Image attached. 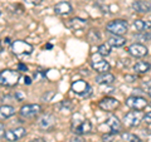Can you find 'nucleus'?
Here are the masks:
<instances>
[{
  "instance_id": "f257e3e1",
  "label": "nucleus",
  "mask_w": 151,
  "mask_h": 142,
  "mask_svg": "<svg viewBox=\"0 0 151 142\" xmlns=\"http://www.w3.org/2000/svg\"><path fill=\"white\" fill-rule=\"evenodd\" d=\"M19 79H20V73L19 70L14 69H3L0 70V86L3 87H14L17 86Z\"/></svg>"
},
{
  "instance_id": "f03ea898",
  "label": "nucleus",
  "mask_w": 151,
  "mask_h": 142,
  "mask_svg": "<svg viewBox=\"0 0 151 142\" xmlns=\"http://www.w3.org/2000/svg\"><path fill=\"white\" fill-rule=\"evenodd\" d=\"M106 30L111 33L112 35H124L129 30V24H127V20L116 19V20H111L110 23H107Z\"/></svg>"
},
{
  "instance_id": "7ed1b4c3",
  "label": "nucleus",
  "mask_w": 151,
  "mask_h": 142,
  "mask_svg": "<svg viewBox=\"0 0 151 142\" xmlns=\"http://www.w3.org/2000/svg\"><path fill=\"white\" fill-rule=\"evenodd\" d=\"M144 115L145 112L141 110H132L130 112H127L124 117V125L127 127H139L140 123L144 121Z\"/></svg>"
},
{
  "instance_id": "20e7f679",
  "label": "nucleus",
  "mask_w": 151,
  "mask_h": 142,
  "mask_svg": "<svg viewBox=\"0 0 151 142\" xmlns=\"http://www.w3.org/2000/svg\"><path fill=\"white\" fill-rule=\"evenodd\" d=\"M70 89L72 92L76 93L77 96H81L83 98H88L91 97L92 94V87L83 79H78V80H74L70 86Z\"/></svg>"
},
{
  "instance_id": "39448f33",
  "label": "nucleus",
  "mask_w": 151,
  "mask_h": 142,
  "mask_svg": "<svg viewBox=\"0 0 151 142\" xmlns=\"http://www.w3.org/2000/svg\"><path fill=\"white\" fill-rule=\"evenodd\" d=\"M33 50L34 47L25 40H14L12 43V52L15 55H29Z\"/></svg>"
},
{
  "instance_id": "423d86ee",
  "label": "nucleus",
  "mask_w": 151,
  "mask_h": 142,
  "mask_svg": "<svg viewBox=\"0 0 151 142\" xmlns=\"http://www.w3.org/2000/svg\"><path fill=\"white\" fill-rule=\"evenodd\" d=\"M42 112V106L38 103H30V105L22 106V108L19 110V115L23 118H35L37 116H39Z\"/></svg>"
},
{
  "instance_id": "0eeeda50",
  "label": "nucleus",
  "mask_w": 151,
  "mask_h": 142,
  "mask_svg": "<svg viewBox=\"0 0 151 142\" xmlns=\"http://www.w3.org/2000/svg\"><path fill=\"white\" fill-rule=\"evenodd\" d=\"M126 106L131 108V110H145L149 106V102L146 101V98L141 96H130L126 98Z\"/></svg>"
},
{
  "instance_id": "6e6552de",
  "label": "nucleus",
  "mask_w": 151,
  "mask_h": 142,
  "mask_svg": "<svg viewBox=\"0 0 151 142\" xmlns=\"http://www.w3.org/2000/svg\"><path fill=\"white\" fill-rule=\"evenodd\" d=\"M38 127L45 132L53 131L55 127V117L53 115H50V113H45L38 121Z\"/></svg>"
},
{
  "instance_id": "1a4fd4ad",
  "label": "nucleus",
  "mask_w": 151,
  "mask_h": 142,
  "mask_svg": "<svg viewBox=\"0 0 151 142\" xmlns=\"http://www.w3.org/2000/svg\"><path fill=\"white\" fill-rule=\"evenodd\" d=\"M25 136H27V130L24 127H15V128L8 130V131H5V135H4L5 140L9 142H17Z\"/></svg>"
},
{
  "instance_id": "9d476101",
  "label": "nucleus",
  "mask_w": 151,
  "mask_h": 142,
  "mask_svg": "<svg viewBox=\"0 0 151 142\" xmlns=\"http://www.w3.org/2000/svg\"><path fill=\"white\" fill-rule=\"evenodd\" d=\"M98 107L105 112H112L120 107V101L113 97H105L98 102Z\"/></svg>"
},
{
  "instance_id": "9b49d317",
  "label": "nucleus",
  "mask_w": 151,
  "mask_h": 142,
  "mask_svg": "<svg viewBox=\"0 0 151 142\" xmlns=\"http://www.w3.org/2000/svg\"><path fill=\"white\" fill-rule=\"evenodd\" d=\"M72 131L76 135H79V136H84V135L91 133V131H92L91 121L82 120L81 122H78V123H73L72 125Z\"/></svg>"
},
{
  "instance_id": "f8f14e48",
  "label": "nucleus",
  "mask_w": 151,
  "mask_h": 142,
  "mask_svg": "<svg viewBox=\"0 0 151 142\" xmlns=\"http://www.w3.org/2000/svg\"><path fill=\"white\" fill-rule=\"evenodd\" d=\"M127 52H129V54L135 57V58H144V57H146L149 54V50L147 48L141 44V43H134L131 44L129 48H127Z\"/></svg>"
},
{
  "instance_id": "ddd939ff",
  "label": "nucleus",
  "mask_w": 151,
  "mask_h": 142,
  "mask_svg": "<svg viewBox=\"0 0 151 142\" xmlns=\"http://www.w3.org/2000/svg\"><path fill=\"white\" fill-rule=\"evenodd\" d=\"M73 11V6L69 1H59L54 5V13L57 15H68Z\"/></svg>"
},
{
  "instance_id": "4468645a",
  "label": "nucleus",
  "mask_w": 151,
  "mask_h": 142,
  "mask_svg": "<svg viewBox=\"0 0 151 142\" xmlns=\"http://www.w3.org/2000/svg\"><path fill=\"white\" fill-rule=\"evenodd\" d=\"M106 125L110 127V130H111L112 133L117 135V133H120V132H121V127H122L121 121L119 120V117L115 116V115H111L110 117L107 118Z\"/></svg>"
},
{
  "instance_id": "2eb2a0df",
  "label": "nucleus",
  "mask_w": 151,
  "mask_h": 142,
  "mask_svg": "<svg viewBox=\"0 0 151 142\" xmlns=\"http://www.w3.org/2000/svg\"><path fill=\"white\" fill-rule=\"evenodd\" d=\"M87 20L86 19H82V18H72L69 19L68 22H65V27L69 28L72 30H79V29H83L84 27L87 25Z\"/></svg>"
},
{
  "instance_id": "dca6fc26",
  "label": "nucleus",
  "mask_w": 151,
  "mask_h": 142,
  "mask_svg": "<svg viewBox=\"0 0 151 142\" xmlns=\"http://www.w3.org/2000/svg\"><path fill=\"white\" fill-rule=\"evenodd\" d=\"M92 68L98 73H107L111 69V65L107 60L103 59H96L92 62Z\"/></svg>"
},
{
  "instance_id": "f3484780",
  "label": "nucleus",
  "mask_w": 151,
  "mask_h": 142,
  "mask_svg": "<svg viewBox=\"0 0 151 142\" xmlns=\"http://www.w3.org/2000/svg\"><path fill=\"white\" fill-rule=\"evenodd\" d=\"M132 9L136 13L146 14L151 10V5H150V3L145 1V0H136V1L132 3Z\"/></svg>"
},
{
  "instance_id": "a211bd4d",
  "label": "nucleus",
  "mask_w": 151,
  "mask_h": 142,
  "mask_svg": "<svg viewBox=\"0 0 151 142\" xmlns=\"http://www.w3.org/2000/svg\"><path fill=\"white\" fill-rule=\"evenodd\" d=\"M115 79H116L115 75H113L112 73H110V72H107V73H100L94 80H96V83H98V84L108 86V84H112L113 82H115Z\"/></svg>"
},
{
  "instance_id": "6ab92c4d",
  "label": "nucleus",
  "mask_w": 151,
  "mask_h": 142,
  "mask_svg": "<svg viewBox=\"0 0 151 142\" xmlns=\"http://www.w3.org/2000/svg\"><path fill=\"white\" fill-rule=\"evenodd\" d=\"M15 108L9 105H3L0 106V120H8V118L13 117L15 115Z\"/></svg>"
},
{
  "instance_id": "aec40b11",
  "label": "nucleus",
  "mask_w": 151,
  "mask_h": 142,
  "mask_svg": "<svg viewBox=\"0 0 151 142\" xmlns=\"http://www.w3.org/2000/svg\"><path fill=\"white\" fill-rule=\"evenodd\" d=\"M134 28L137 33L149 32L151 29V22L150 20H142V19H137V20L134 22Z\"/></svg>"
},
{
  "instance_id": "412c9836",
  "label": "nucleus",
  "mask_w": 151,
  "mask_h": 142,
  "mask_svg": "<svg viewBox=\"0 0 151 142\" xmlns=\"http://www.w3.org/2000/svg\"><path fill=\"white\" fill-rule=\"evenodd\" d=\"M107 44L115 47V48H120V47H124L126 44V38L122 35H111L107 40Z\"/></svg>"
},
{
  "instance_id": "4be33fe9",
  "label": "nucleus",
  "mask_w": 151,
  "mask_h": 142,
  "mask_svg": "<svg viewBox=\"0 0 151 142\" xmlns=\"http://www.w3.org/2000/svg\"><path fill=\"white\" fill-rule=\"evenodd\" d=\"M151 69V65L147 62H144V60H139L134 64V72L137 74H145L147 73L149 70Z\"/></svg>"
},
{
  "instance_id": "5701e85b",
  "label": "nucleus",
  "mask_w": 151,
  "mask_h": 142,
  "mask_svg": "<svg viewBox=\"0 0 151 142\" xmlns=\"http://www.w3.org/2000/svg\"><path fill=\"white\" fill-rule=\"evenodd\" d=\"M121 140L125 141V142H141L140 137L136 136L135 133H131V132H122Z\"/></svg>"
},
{
  "instance_id": "b1692460",
  "label": "nucleus",
  "mask_w": 151,
  "mask_h": 142,
  "mask_svg": "<svg viewBox=\"0 0 151 142\" xmlns=\"http://www.w3.org/2000/svg\"><path fill=\"white\" fill-rule=\"evenodd\" d=\"M134 38L137 42H140L141 44H142L144 42L151 40V33H149V32H140V33H137V34H135Z\"/></svg>"
},
{
  "instance_id": "393cba45",
  "label": "nucleus",
  "mask_w": 151,
  "mask_h": 142,
  "mask_svg": "<svg viewBox=\"0 0 151 142\" xmlns=\"http://www.w3.org/2000/svg\"><path fill=\"white\" fill-rule=\"evenodd\" d=\"M98 54L101 57H107L111 54V45L108 44H100L98 45Z\"/></svg>"
},
{
  "instance_id": "a878e982",
  "label": "nucleus",
  "mask_w": 151,
  "mask_h": 142,
  "mask_svg": "<svg viewBox=\"0 0 151 142\" xmlns=\"http://www.w3.org/2000/svg\"><path fill=\"white\" fill-rule=\"evenodd\" d=\"M100 38H101L100 33H98L97 30H94V29H91L87 33V39L91 42V43H96V42L100 40Z\"/></svg>"
},
{
  "instance_id": "bb28decb",
  "label": "nucleus",
  "mask_w": 151,
  "mask_h": 142,
  "mask_svg": "<svg viewBox=\"0 0 151 142\" xmlns=\"http://www.w3.org/2000/svg\"><path fill=\"white\" fill-rule=\"evenodd\" d=\"M115 137H116L115 133H112V132H107V133H103L101 136V141L102 142H113L115 141Z\"/></svg>"
},
{
  "instance_id": "cd10ccee",
  "label": "nucleus",
  "mask_w": 151,
  "mask_h": 142,
  "mask_svg": "<svg viewBox=\"0 0 151 142\" xmlns=\"http://www.w3.org/2000/svg\"><path fill=\"white\" fill-rule=\"evenodd\" d=\"M150 111H146L145 115H144V122H146V123H151V107L149 106Z\"/></svg>"
},
{
  "instance_id": "c85d7f7f",
  "label": "nucleus",
  "mask_w": 151,
  "mask_h": 142,
  "mask_svg": "<svg viewBox=\"0 0 151 142\" xmlns=\"http://www.w3.org/2000/svg\"><path fill=\"white\" fill-rule=\"evenodd\" d=\"M25 3L30 4V5H40L42 3H43V0H25Z\"/></svg>"
},
{
  "instance_id": "c756f323",
  "label": "nucleus",
  "mask_w": 151,
  "mask_h": 142,
  "mask_svg": "<svg viewBox=\"0 0 151 142\" xmlns=\"http://www.w3.org/2000/svg\"><path fill=\"white\" fill-rule=\"evenodd\" d=\"M70 142H86L83 138H82V136H79V135H76L73 136L72 138H70Z\"/></svg>"
},
{
  "instance_id": "7c9ffc66",
  "label": "nucleus",
  "mask_w": 151,
  "mask_h": 142,
  "mask_svg": "<svg viewBox=\"0 0 151 142\" xmlns=\"http://www.w3.org/2000/svg\"><path fill=\"white\" fill-rule=\"evenodd\" d=\"M60 107H65V110H70V108H72L73 107V105H72V103H70L69 101H65V102H62V103H60Z\"/></svg>"
},
{
  "instance_id": "2f4dec72",
  "label": "nucleus",
  "mask_w": 151,
  "mask_h": 142,
  "mask_svg": "<svg viewBox=\"0 0 151 142\" xmlns=\"http://www.w3.org/2000/svg\"><path fill=\"white\" fill-rule=\"evenodd\" d=\"M18 70H20V72H27V70H28V65H25L24 63H19L18 64Z\"/></svg>"
},
{
  "instance_id": "473e14b6",
  "label": "nucleus",
  "mask_w": 151,
  "mask_h": 142,
  "mask_svg": "<svg viewBox=\"0 0 151 142\" xmlns=\"http://www.w3.org/2000/svg\"><path fill=\"white\" fill-rule=\"evenodd\" d=\"M45 75V73L44 72H40V70H37L35 72V74H34V77H35V79H42Z\"/></svg>"
},
{
  "instance_id": "72a5a7b5",
  "label": "nucleus",
  "mask_w": 151,
  "mask_h": 142,
  "mask_svg": "<svg viewBox=\"0 0 151 142\" xmlns=\"http://www.w3.org/2000/svg\"><path fill=\"white\" fill-rule=\"evenodd\" d=\"M14 98H15L18 102H22L23 99H24V94H22V93H19V92H18V93H15V96H14Z\"/></svg>"
},
{
  "instance_id": "f704fd0d",
  "label": "nucleus",
  "mask_w": 151,
  "mask_h": 142,
  "mask_svg": "<svg viewBox=\"0 0 151 142\" xmlns=\"http://www.w3.org/2000/svg\"><path fill=\"white\" fill-rule=\"evenodd\" d=\"M54 92H48V93H47V94H44V96H43V98L45 99V101H50V98L52 97H53L54 96Z\"/></svg>"
},
{
  "instance_id": "c9c22d12",
  "label": "nucleus",
  "mask_w": 151,
  "mask_h": 142,
  "mask_svg": "<svg viewBox=\"0 0 151 142\" xmlns=\"http://www.w3.org/2000/svg\"><path fill=\"white\" fill-rule=\"evenodd\" d=\"M4 135H5V126L3 123H0V138L4 137Z\"/></svg>"
},
{
  "instance_id": "e433bc0d",
  "label": "nucleus",
  "mask_w": 151,
  "mask_h": 142,
  "mask_svg": "<svg viewBox=\"0 0 151 142\" xmlns=\"http://www.w3.org/2000/svg\"><path fill=\"white\" fill-rule=\"evenodd\" d=\"M10 40H12L10 38H5V39L1 42V43H3V47H4V45H12V42H10Z\"/></svg>"
},
{
  "instance_id": "4c0bfd02",
  "label": "nucleus",
  "mask_w": 151,
  "mask_h": 142,
  "mask_svg": "<svg viewBox=\"0 0 151 142\" xmlns=\"http://www.w3.org/2000/svg\"><path fill=\"white\" fill-rule=\"evenodd\" d=\"M32 82H33V80H32L30 77H28V75H27V77H24V83L27 84V86H30Z\"/></svg>"
},
{
  "instance_id": "58836bf2",
  "label": "nucleus",
  "mask_w": 151,
  "mask_h": 142,
  "mask_svg": "<svg viewBox=\"0 0 151 142\" xmlns=\"http://www.w3.org/2000/svg\"><path fill=\"white\" fill-rule=\"evenodd\" d=\"M29 142H47L44 138H40V137H38V138H33L32 141H29Z\"/></svg>"
},
{
  "instance_id": "ea45409f",
  "label": "nucleus",
  "mask_w": 151,
  "mask_h": 142,
  "mask_svg": "<svg viewBox=\"0 0 151 142\" xmlns=\"http://www.w3.org/2000/svg\"><path fill=\"white\" fill-rule=\"evenodd\" d=\"M125 79H129V80H127V82H134V77H131V75H126V77H125Z\"/></svg>"
},
{
  "instance_id": "a19ab883",
  "label": "nucleus",
  "mask_w": 151,
  "mask_h": 142,
  "mask_svg": "<svg viewBox=\"0 0 151 142\" xmlns=\"http://www.w3.org/2000/svg\"><path fill=\"white\" fill-rule=\"evenodd\" d=\"M52 48H53V45H52V44H45V49H52Z\"/></svg>"
},
{
  "instance_id": "79ce46f5",
  "label": "nucleus",
  "mask_w": 151,
  "mask_h": 142,
  "mask_svg": "<svg viewBox=\"0 0 151 142\" xmlns=\"http://www.w3.org/2000/svg\"><path fill=\"white\" fill-rule=\"evenodd\" d=\"M3 48H4V47H3V43H1V40H0V53L3 52Z\"/></svg>"
},
{
  "instance_id": "37998d69",
  "label": "nucleus",
  "mask_w": 151,
  "mask_h": 142,
  "mask_svg": "<svg viewBox=\"0 0 151 142\" xmlns=\"http://www.w3.org/2000/svg\"><path fill=\"white\" fill-rule=\"evenodd\" d=\"M147 94L151 97V87H150V88H147Z\"/></svg>"
},
{
  "instance_id": "c03bdc74",
  "label": "nucleus",
  "mask_w": 151,
  "mask_h": 142,
  "mask_svg": "<svg viewBox=\"0 0 151 142\" xmlns=\"http://www.w3.org/2000/svg\"><path fill=\"white\" fill-rule=\"evenodd\" d=\"M149 106H150V107H151V103H149Z\"/></svg>"
},
{
  "instance_id": "a18cd8bd",
  "label": "nucleus",
  "mask_w": 151,
  "mask_h": 142,
  "mask_svg": "<svg viewBox=\"0 0 151 142\" xmlns=\"http://www.w3.org/2000/svg\"><path fill=\"white\" fill-rule=\"evenodd\" d=\"M0 15H1V11H0Z\"/></svg>"
}]
</instances>
